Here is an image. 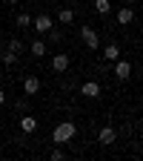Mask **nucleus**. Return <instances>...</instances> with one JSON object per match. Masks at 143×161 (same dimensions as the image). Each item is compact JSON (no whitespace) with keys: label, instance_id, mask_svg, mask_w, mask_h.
I'll list each match as a JSON object with an SVG mask.
<instances>
[{"label":"nucleus","instance_id":"obj_18","mask_svg":"<svg viewBox=\"0 0 143 161\" xmlns=\"http://www.w3.org/2000/svg\"><path fill=\"white\" fill-rule=\"evenodd\" d=\"M49 40H52V43H57V40H60V32H57V29H54V26H52V29H49Z\"/></svg>","mask_w":143,"mask_h":161},{"label":"nucleus","instance_id":"obj_10","mask_svg":"<svg viewBox=\"0 0 143 161\" xmlns=\"http://www.w3.org/2000/svg\"><path fill=\"white\" fill-rule=\"evenodd\" d=\"M20 130H23V132H34V130H37V118L23 115V118H20Z\"/></svg>","mask_w":143,"mask_h":161},{"label":"nucleus","instance_id":"obj_20","mask_svg":"<svg viewBox=\"0 0 143 161\" xmlns=\"http://www.w3.org/2000/svg\"><path fill=\"white\" fill-rule=\"evenodd\" d=\"M3 104H6V92L0 89V107H3Z\"/></svg>","mask_w":143,"mask_h":161},{"label":"nucleus","instance_id":"obj_19","mask_svg":"<svg viewBox=\"0 0 143 161\" xmlns=\"http://www.w3.org/2000/svg\"><path fill=\"white\" fill-rule=\"evenodd\" d=\"M26 107H29L26 101H17V104H14V109H17V112H26Z\"/></svg>","mask_w":143,"mask_h":161},{"label":"nucleus","instance_id":"obj_6","mask_svg":"<svg viewBox=\"0 0 143 161\" xmlns=\"http://www.w3.org/2000/svg\"><path fill=\"white\" fill-rule=\"evenodd\" d=\"M23 92H26V95H37V92H40V78H37V75H29V78L23 80Z\"/></svg>","mask_w":143,"mask_h":161},{"label":"nucleus","instance_id":"obj_9","mask_svg":"<svg viewBox=\"0 0 143 161\" xmlns=\"http://www.w3.org/2000/svg\"><path fill=\"white\" fill-rule=\"evenodd\" d=\"M103 58L109 60V64H115V60L120 58V46H117V43H109V46L103 49Z\"/></svg>","mask_w":143,"mask_h":161},{"label":"nucleus","instance_id":"obj_4","mask_svg":"<svg viewBox=\"0 0 143 161\" xmlns=\"http://www.w3.org/2000/svg\"><path fill=\"white\" fill-rule=\"evenodd\" d=\"M97 141H100L103 147H109V144H115V141H117V132H115L112 127H103V130L97 132Z\"/></svg>","mask_w":143,"mask_h":161},{"label":"nucleus","instance_id":"obj_2","mask_svg":"<svg viewBox=\"0 0 143 161\" xmlns=\"http://www.w3.org/2000/svg\"><path fill=\"white\" fill-rule=\"evenodd\" d=\"M80 37H83L86 49H97V46H100V37H97V32H94L92 26H83V29H80Z\"/></svg>","mask_w":143,"mask_h":161},{"label":"nucleus","instance_id":"obj_22","mask_svg":"<svg viewBox=\"0 0 143 161\" xmlns=\"http://www.w3.org/2000/svg\"><path fill=\"white\" fill-rule=\"evenodd\" d=\"M3 49H6V46H3V43H0V55H3Z\"/></svg>","mask_w":143,"mask_h":161},{"label":"nucleus","instance_id":"obj_3","mask_svg":"<svg viewBox=\"0 0 143 161\" xmlns=\"http://www.w3.org/2000/svg\"><path fill=\"white\" fill-rule=\"evenodd\" d=\"M115 78L117 80H129L132 78V64H129V60H115Z\"/></svg>","mask_w":143,"mask_h":161},{"label":"nucleus","instance_id":"obj_23","mask_svg":"<svg viewBox=\"0 0 143 161\" xmlns=\"http://www.w3.org/2000/svg\"><path fill=\"white\" fill-rule=\"evenodd\" d=\"M6 3H17V0H6Z\"/></svg>","mask_w":143,"mask_h":161},{"label":"nucleus","instance_id":"obj_21","mask_svg":"<svg viewBox=\"0 0 143 161\" xmlns=\"http://www.w3.org/2000/svg\"><path fill=\"white\" fill-rule=\"evenodd\" d=\"M123 3H126V6H129V3H135V0H123Z\"/></svg>","mask_w":143,"mask_h":161},{"label":"nucleus","instance_id":"obj_17","mask_svg":"<svg viewBox=\"0 0 143 161\" xmlns=\"http://www.w3.org/2000/svg\"><path fill=\"white\" fill-rule=\"evenodd\" d=\"M29 23H32V17H29L26 12H20V14H17V26H29Z\"/></svg>","mask_w":143,"mask_h":161},{"label":"nucleus","instance_id":"obj_13","mask_svg":"<svg viewBox=\"0 0 143 161\" xmlns=\"http://www.w3.org/2000/svg\"><path fill=\"white\" fill-rule=\"evenodd\" d=\"M17 58H20V55H17V52H12V49H3V55H0V60H3L6 66H12Z\"/></svg>","mask_w":143,"mask_h":161},{"label":"nucleus","instance_id":"obj_12","mask_svg":"<svg viewBox=\"0 0 143 161\" xmlns=\"http://www.w3.org/2000/svg\"><path fill=\"white\" fill-rule=\"evenodd\" d=\"M29 52H32L34 58H43V55H46V43H43V40H34V43L29 46Z\"/></svg>","mask_w":143,"mask_h":161},{"label":"nucleus","instance_id":"obj_11","mask_svg":"<svg viewBox=\"0 0 143 161\" xmlns=\"http://www.w3.org/2000/svg\"><path fill=\"white\" fill-rule=\"evenodd\" d=\"M34 29H37V32H49V29H52V17H49V14H40V17L34 20Z\"/></svg>","mask_w":143,"mask_h":161},{"label":"nucleus","instance_id":"obj_1","mask_svg":"<svg viewBox=\"0 0 143 161\" xmlns=\"http://www.w3.org/2000/svg\"><path fill=\"white\" fill-rule=\"evenodd\" d=\"M74 124H72V121H63V124H57L54 127V132H52V141H54V144L57 147H63V144H69V141L74 138Z\"/></svg>","mask_w":143,"mask_h":161},{"label":"nucleus","instance_id":"obj_14","mask_svg":"<svg viewBox=\"0 0 143 161\" xmlns=\"http://www.w3.org/2000/svg\"><path fill=\"white\" fill-rule=\"evenodd\" d=\"M57 20H60V23H63V26H66V23H72V20H74V12H72V9H60V14H57Z\"/></svg>","mask_w":143,"mask_h":161},{"label":"nucleus","instance_id":"obj_5","mask_svg":"<svg viewBox=\"0 0 143 161\" xmlns=\"http://www.w3.org/2000/svg\"><path fill=\"white\" fill-rule=\"evenodd\" d=\"M80 95H86V98H100V84H97V80H86V84L80 86Z\"/></svg>","mask_w":143,"mask_h":161},{"label":"nucleus","instance_id":"obj_8","mask_svg":"<svg viewBox=\"0 0 143 161\" xmlns=\"http://www.w3.org/2000/svg\"><path fill=\"white\" fill-rule=\"evenodd\" d=\"M132 20H135V9H132V6H123V9L117 12V23H120V26H129Z\"/></svg>","mask_w":143,"mask_h":161},{"label":"nucleus","instance_id":"obj_15","mask_svg":"<svg viewBox=\"0 0 143 161\" xmlns=\"http://www.w3.org/2000/svg\"><path fill=\"white\" fill-rule=\"evenodd\" d=\"M109 6H112L109 0H94V12L97 14H109Z\"/></svg>","mask_w":143,"mask_h":161},{"label":"nucleus","instance_id":"obj_7","mask_svg":"<svg viewBox=\"0 0 143 161\" xmlns=\"http://www.w3.org/2000/svg\"><path fill=\"white\" fill-rule=\"evenodd\" d=\"M52 69H54V72H66V69H69V55H66V52L54 55V58H52Z\"/></svg>","mask_w":143,"mask_h":161},{"label":"nucleus","instance_id":"obj_16","mask_svg":"<svg viewBox=\"0 0 143 161\" xmlns=\"http://www.w3.org/2000/svg\"><path fill=\"white\" fill-rule=\"evenodd\" d=\"M6 49H12V52H17V55H20V52L26 49V46H23V43H20V40L14 37V40H9V46H6Z\"/></svg>","mask_w":143,"mask_h":161}]
</instances>
